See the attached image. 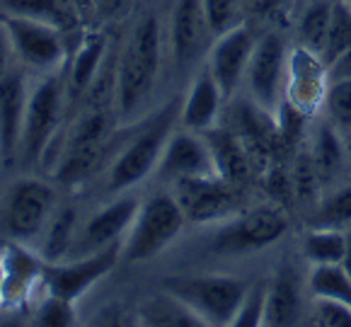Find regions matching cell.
<instances>
[{
    "mask_svg": "<svg viewBox=\"0 0 351 327\" xmlns=\"http://www.w3.org/2000/svg\"><path fill=\"white\" fill-rule=\"evenodd\" d=\"M162 32L155 15H143L121 49L114 71V97L121 119H131L143 109L160 73Z\"/></svg>",
    "mask_w": 351,
    "mask_h": 327,
    "instance_id": "obj_1",
    "label": "cell"
},
{
    "mask_svg": "<svg viewBox=\"0 0 351 327\" xmlns=\"http://www.w3.org/2000/svg\"><path fill=\"white\" fill-rule=\"evenodd\" d=\"M162 289L180 298L202 325H232L245 301L250 284L238 276L226 274H194L167 276Z\"/></svg>",
    "mask_w": 351,
    "mask_h": 327,
    "instance_id": "obj_2",
    "label": "cell"
},
{
    "mask_svg": "<svg viewBox=\"0 0 351 327\" xmlns=\"http://www.w3.org/2000/svg\"><path fill=\"white\" fill-rule=\"evenodd\" d=\"M180 117L177 102H167L155 117H150L138 134L129 141L114 158L107 172V187L112 192H124L158 170L167 141L175 134V119Z\"/></svg>",
    "mask_w": 351,
    "mask_h": 327,
    "instance_id": "obj_3",
    "label": "cell"
},
{
    "mask_svg": "<svg viewBox=\"0 0 351 327\" xmlns=\"http://www.w3.org/2000/svg\"><path fill=\"white\" fill-rule=\"evenodd\" d=\"M66 80L58 71L47 73L34 88L29 90L25 112V126H22V141L17 158L22 160L25 170L36 167L47 156L51 138L61 124L63 99H66Z\"/></svg>",
    "mask_w": 351,
    "mask_h": 327,
    "instance_id": "obj_4",
    "label": "cell"
},
{
    "mask_svg": "<svg viewBox=\"0 0 351 327\" xmlns=\"http://www.w3.org/2000/svg\"><path fill=\"white\" fill-rule=\"evenodd\" d=\"M186 216L175 194H153L141 204L129 235L124 240V257L129 262L153 260L182 233Z\"/></svg>",
    "mask_w": 351,
    "mask_h": 327,
    "instance_id": "obj_5",
    "label": "cell"
},
{
    "mask_svg": "<svg viewBox=\"0 0 351 327\" xmlns=\"http://www.w3.org/2000/svg\"><path fill=\"white\" fill-rule=\"evenodd\" d=\"M289 228V218L274 204L254 206L228 218L211 238V247L218 254H247L274 245Z\"/></svg>",
    "mask_w": 351,
    "mask_h": 327,
    "instance_id": "obj_6",
    "label": "cell"
},
{
    "mask_svg": "<svg viewBox=\"0 0 351 327\" xmlns=\"http://www.w3.org/2000/svg\"><path fill=\"white\" fill-rule=\"evenodd\" d=\"M53 213H56V192L51 184L34 177H22L8 194L5 228L15 243L32 245L44 238V230Z\"/></svg>",
    "mask_w": 351,
    "mask_h": 327,
    "instance_id": "obj_7",
    "label": "cell"
},
{
    "mask_svg": "<svg viewBox=\"0 0 351 327\" xmlns=\"http://www.w3.org/2000/svg\"><path fill=\"white\" fill-rule=\"evenodd\" d=\"M0 20L5 22L8 34H10L15 56L34 71L51 73L58 71L66 61V32L56 25H49L32 17L8 15L0 12Z\"/></svg>",
    "mask_w": 351,
    "mask_h": 327,
    "instance_id": "obj_8",
    "label": "cell"
},
{
    "mask_svg": "<svg viewBox=\"0 0 351 327\" xmlns=\"http://www.w3.org/2000/svg\"><path fill=\"white\" fill-rule=\"evenodd\" d=\"M121 254H124V243H112L83 257H71V260L53 262V265L47 262L42 286L47 289V293L75 303L90 286H95L114 269Z\"/></svg>",
    "mask_w": 351,
    "mask_h": 327,
    "instance_id": "obj_9",
    "label": "cell"
},
{
    "mask_svg": "<svg viewBox=\"0 0 351 327\" xmlns=\"http://www.w3.org/2000/svg\"><path fill=\"white\" fill-rule=\"evenodd\" d=\"M286 66H289V53L284 39L274 32L259 36L250 56L245 80L254 104L264 114H274L284 99L281 95L286 85Z\"/></svg>",
    "mask_w": 351,
    "mask_h": 327,
    "instance_id": "obj_10",
    "label": "cell"
},
{
    "mask_svg": "<svg viewBox=\"0 0 351 327\" xmlns=\"http://www.w3.org/2000/svg\"><path fill=\"white\" fill-rule=\"evenodd\" d=\"M175 199L180 202L186 221L191 223H213L223 221L238 206L235 184L223 180L221 175L208 177H184L172 182Z\"/></svg>",
    "mask_w": 351,
    "mask_h": 327,
    "instance_id": "obj_11",
    "label": "cell"
},
{
    "mask_svg": "<svg viewBox=\"0 0 351 327\" xmlns=\"http://www.w3.org/2000/svg\"><path fill=\"white\" fill-rule=\"evenodd\" d=\"M327 88H330V68L320 53L305 47L293 49L289 56V66H286V102L310 117L320 109V104H325Z\"/></svg>",
    "mask_w": 351,
    "mask_h": 327,
    "instance_id": "obj_12",
    "label": "cell"
},
{
    "mask_svg": "<svg viewBox=\"0 0 351 327\" xmlns=\"http://www.w3.org/2000/svg\"><path fill=\"white\" fill-rule=\"evenodd\" d=\"M141 208L138 197L126 194V197L114 199L104 208H99L83 228L77 230L75 243H73L71 257H83V254L97 252L112 243H121L126 233L134 226V218ZM68 257V260H71Z\"/></svg>",
    "mask_w": 351,
    "mask_h": 327,
    "instance_id": "obj_13",
    "label": "cell"
},
{
    "mask_svg": "<svg viewBox=\"0 0 351 327\" xmlns=\"http://www.w3.org/2000/svg\"><path fill=\"white\" fill-rule=\"evenodd\" d=\"M218 175L216 160L208 148V141L197 131H180L167 141L162 158L158 162V177L165 182H177L184 177Z\"/></svg>",
    "mask_w": 351,
    "mask_h": 327,
    "instance_id": "obj_14",
    "label": "cell"
},
{
    "mask_svg": "<svg viewBox=\"0 0 351 327\" xmlns=\"http://www.w3.org/2000/svg\"><path fill=\"white\" fill-rule=\"evenodd\" d=\"M252 49L254 39L245 25L232 27L216 36V42L208 51V71L226 97H230L238 90L240 80L245 78Z\"/></svg>",
    "mask_w": 351,
    "mask_h": 327,
    "instance_id": "obj_15",
    "label": "cell"
},
{
    "mask_svg": "<svg viewBox=\"0 0 351 327\" xmlns=\"http://www.w3.org/2000/svg\"><path fill=\"white\" fill-rule=\"evenodd\" d=\"M27 99L29 90L25 73L20 68H10V73L0 80V156L5 162L20 153Z\"/></svg>",
    "mask_w": 351,
    "mask_h": 327,
    "instance_id": "obj_16",
    "label": "cell"
},
{
    "mask_svg": "<svg viewBox=\"0 0 351 327\" xmlns=\"http://www.w3.org/2000/svg\"><path fill=\"white\" fill-rule=\"evenodd\" d=\"M0 257H3V265H5V296H3V308H15L20 303L29 301L32 289L42 286L47 262L42 260V254L36 257L22 243H12L8 247H3Z\"/></svg>",
    "mask_w": 351,
    "mask_h": 327,
    "instance_id": "obj_17",
    "label": "cell"
},
{
    "mask_svg": "<svg viewBox=\"0 0 351 327\" xmlns=\"http://www.w3.org/2000/svg\"><path fill=\"white\" fill-rule=\"evenodd\" d=\"M223 99H226V95L218 88L216 78H213L206 66L197 78L191 80L189 90H186V97L180 104L182 126L186 131H197V134L213 129L218 114H221Z\"/></svg>",
    "mask_w": 351,
    "mask_h": 327,
    "instance_id": "obj_18",
    "label": "cell"
},
{
    "mask_svg": "<svg viewBox=\"0 0 351 327\" xmlns=\"http://www.w3.org/2000/svg\"><path fill=\"white\" fill-rule=\"evenodd\" d=\"M211 27L204 15L202 0H180L172 12V51L177 63H189L204 51L208 44Z\"/></svg>",
    "mask_w": 351,
    "mask_h": 327,
    "instance_id": "obj_19",
    "label": "cell"
},
{
    "mask_svg": "<svg viewBox=\"0 0 351 327\" xmlns=\"http://www.w3.org/2000/svg\"><path fill=\"white\" fill-rule=\"evenodd\" d=\"M107 51V36L104 34H85L73 51V61L68 68L66 88L71 97H83L97 80V73L102 68V58Z\"/></svg>",
    "mask_w": 351,
    "mask_h": 327,
    "instance_id": "obj_20",
    "label": "cell"
},
{
    "mask_svg": "<svg viewBox=\"0 0 351 327\" xmlns=\"http://www.w3.org/2000/svg\"><path fill=\"white\" fill-rule=\"evenodd\" d=\"M0 12L49 22L66 34H73L83 22V15L73 0H0Z\"/></svg>",
    "mask_w": 351,
    "mask_h": 327,
    "instance_id": "obj_21",
    "label": "cell"
},
{
    "mask_svg": "<svg viewBox=\"0 0 351 327\" xmlns=\"http://www.w3.org/2000/svg\"><path fill=\"white\" fill-rule=\"evenodd\" d=\"M204 138L208 141V148H211L213 160H216V170L223 180L232 182V184L247 180L250 153L238 136H232L230 131H223L213 126V129L204 131Z\"/></svg>",
    "mask_w": 351,
    "mask_h": 327,
    "instance_id": "obj_22",
    "label": "cell"
},
{
    "mask_svg": "<svg viewBox=\"0 0 351 327\" xmlns=\"http://www.w3.org/2000/svg\"><path fill=\"white\" fill-rule=\"evenodd\" d=\"M300 317V291L291 271H279L269 281L264 325H293Z\"/></svg>",
    "mask_w": 351,
    "mask_h": 327,
    "instance_id": "obj_23",
    "label": "cell"
},
{
    "mask_svg": "<svg viewBox=\"0 0 351 327\" xmlns=\"http://www.w3.org/2000/svg\"><path fill=\"white\" fill-rule=\"evenodd\" d=\"M77 235V211L75 208H61L53 213V218L49 221L47 230L42 238V260L53 265V262H63L71 257L73 243Z\"/></svg>",
    "mask_w": 351,
    "mask_h": 327,
    "instance_id": "obj_24",
    "label": "cell"
},
{
    "mask_svg": "<svg viewBox=\"0 0 351 327\" xmlns=\"http://www.w3.org/2000/svg\"><path fill=\"white\" fill-rule=\"evenodd\" d=\"M136 322L150 327H184V325H202L199 317L172 293L162 291L160 296H153L141 303Z\"/></svg>",
    "mask_w": 351,
    "mask_h": 327,
    "instance_id": "obj_25",
    "label": "cell"
},
{
    "mask_svg": "<svg viewBox=\"0 0 351 327\" xmlns=\"http://www.w3.org/2000/svg\"><path fill=\"white\" fill-rule=\"evenodd\" d=\"M349 233L341 228H310L303 238V254L310 265H341Z\"/></svg>",
    "mask_w": 351,
    "mask_h": 327,
    "instance_id": "obj_26",
    "label": "cell"
},
{
    "mask_svg": "<svg viewBox=\"0 0 351 327\" xmlns=\"http://www.w3.org/2000/svg\"><path fill=\"white\" fill-rule=\"evenodd\" d=\"M332 5H335V0H310L298 17L300 44L320 56L327 42V32H330Z\"/></svg>",
    "mask_w": 351,
    "mask_h": 327,
    "instance_id": "obj_27",
    "label": "cell"
},
{
    "mask_svg": "<svg viewBox=\"0 0 351 327\" xmlns=\"http://www.w3.org/2000/svg\"><path fill=\"white\" fill-rule=\"evenodd\" d=\"M308 286L315 298H330L351 308V276L341 265H315L310 269Z\"/></svg>",
    "mask_w": 351,
    "mask_h": 327,
    "instance_id": "obj_28",
    "label": "cell"
},
{
    "mask_svg": "<svg viewBox=\"0 0 351 327\" xmlns=\"http://www.w3.org/2000/svg\"><path fill=\"white\" fill-rule=\"evenodd\" d=\"M346 51H351V5H346L344 0H335L330 32H327L325 49H322V61L330 66L337 56Z\"/></svg>",
    "mask_w": 351,
    "mask_h": 327,
    "instance_id": "obj_29",
    "label": "cell"
},
{
    "mask_svg": "<svg viewBox=\"0 0 351 327\" xmlns=\"http://www.w3.org/2000/svg\"><path fill=\"white\" fill-rule=\"evenodd\" d=\"M346 223H351V187H341L325 197L308 218L310 228H344Z\"/></svg>",
    "mask_w": 351,
    "mask_h": 327,
    "instance_id": "obj_30",
    "label": "cell"
},
{
    "mask_svg": "<svg viewBox=\"0 0 351 327\" xmlns=\"http://www.w3.org/2000/svg\"><path fill=\"white\" fill-rule=\"evenodd\" d=\"M202 8H204V15H206V22H208V27H211L213 36L243 25V22H240L243 0H202Z\"/></svg>",
    "mask_w": 351,
    "mask_h": 327,
    "instance_id": "obj_31",
    "label": "cell"
},
{
    "mask_svg": "<svg viewBox=\"0 0 351 327\" xmlns=\"http://www.w3.org/2000/svg\"><path fill=\"white\" fill-rule=\"evenodd\" d=\"M325 104L335 124L351 129V78L330 80Z\"/></svg>",
    "mask_w": 351,
    "mask_h": 327,
    "instance_id": "obj_32",
    "label": "cell"
},
{
    "mask_svg": "<svg viewBox=\"0 0 351 327\" xmlns=\"http://www.w3.org/2000/svg\"><path fill=\"white\" fill-rule=\"evenodd\" d=\"M313 162H315L320 175L337 170V165L341 162V143L330 126H320L317 129L315 148H313Z\"/></svg>",
    "mask_w": 351,
    "mask_h": 327,
    "instance_id": "obj_33",
    "label": "cell"
},
{
    "mask_svg": "<svg viewBox=\"0 0 351 327\" xmlns=\"http://www.w3.org/2000/svg\"><path fill=\"white\" fill-rule=\"evenodd\" d=\"M34 325H49V327H63V325H73L75 315H73V301H66L61 296H53L47 293L39 308H36V315L32 317Z\"/></svg>",
    "mask_w": 351,
    "mask_h": 327,
    "instance_id": "obj_34",
    "label": "cell"
},
{
    "mask_svg": "<svg viewBox=\"0 0 351 327\" xmlns=\"http://www.w3.org/2000/svg\"><path fill=\"white\" fill-rule=\"evenodd\" d=\"M267 289L269 281H257V284H250L247 293H245V301L240 306L238 315L232 325H264V306H267Z\"/></svg>",
    "mask_w": 351,
    "mask_h": 327,
    "instance_id": "obj_35",
    "label": "cell"
},
{
    "mask_svg": "<svg viewBox=\"0 0 351 327\" xmlns=\"http://www.w3.org/2000/svg\"><path fill=\"white\" fill-rule=\"evenodd\" d=\"M322 327H351V308L330 298H315V317Z\"/></svg>",
    "mask_w": 351,
    "mask_h": 327,
    "instance_id": "obj_36",
    "label": "cell"
},
{
    "mask_svg": "<svg viewBox=\"0 0 351 327\" xmlns=\"http://www.w3.org/2000/svg\"><path fill=\"white\" fill-rule=\"evenodd\" d=\"M12 56H15V49H12L10 34H8L5 22L0 20V80L5 78L12 68Z\"/></svg>",
    "mask_w": 351,
    "mask_h": 327,
    "instance_id": "obj_37",
    "label": "cell"
},
{
    "mask_svg": "<svg viewBox=\"0 0 351 327\" xmlns=\"http://www.w3.org/2000/svg\"><path fill=\"white\" fill-rule=\"evenodd\" d=\"M126 3H129V0H93V10L97 12L99 17H107L109 20V17L121 15Z\"/></svg>",
    "mask_w": 351,
    "mask_h": 327,
    "instance_id": "obj_38",
    "label": "cell"
},
{
    "mask_svg": "<svg viewBox=\"0 0 351 327\" xmlns=\"http://www.w3.org/2000/svg\"><path fill=\"white\" fill-rule=\"evenodd\" d=\"M327 68H330V80H335V78H351V51L337 56Z\"/></svg>",
    "mask_w": 351,
    "mask_h": 327,
    "instance_id": "obj_39",
    "label": "cell"
},
{
    "mask_svg": "<svg viewBox=\"0 0 351 327\" xmlns=\"http://www.w3.org/2000/svg\"><path fill=\"white\" fill-rule=\"evenodd\" d=\"M250 5H252L254 12H262V15H274L281 5H284L286 0H247Z\"/></svg>",
    "mask_w": 351,
    "mask_h": 327,
    "instance_id": "obj_40",
    "label": "cell"
},
{
    "mask_svg": "<svg viewBox=\"0 0 351 327\" xmlns=\"http://www.w3.org/2000/svg\"><path fill=\"white\" fill-rule=\"evenodd\" d=\"M75 3V8L80 10V15H88V12H93V0H73Z\"/></svg>",
    "mask_w": 351,
    "mask_h": 327,
    "instance_id": "obj_41",
    "label": "cell"
},
{
    "mask_svg": "<svg viewBox=\"0 0 351 327\" xmlns=\"http://www.w3.org/2000/svg\"><path fill=\"white\" fill-rule=\"evenodd\" d=\"M3 296H5V265L0 257V308H3Z\"/></svg>",
    "mask_w": 351,
    "mask_h": 327,
    "instance_id": "obj_42",
    "label": "cell"
},
{
    "mask_svg": "<svg viewBox=\"0 0 351 327\" xmlns=\"http://www.w3.org/2000/svg\"><path fill=\"white\" fill-rule=\"evenodd\" d=\"M341 267H344L346 274L351 276V233H349V245H346V254H344V262H341Z\"/></svg>",
    "mask_w": 351,
    "mask_h": 327,
    "instance_id": "obj_43",
    "label": "cell"
},
{
    "mask_svg": "<svg viewBox=\"0 0 351 327\" xmlns=\"http://www.w3.org/2000/svg\"><path fill=\"white\" fill-rule=\"evenodd\" d=\"M344 3H346V5H351V0H344Z\"/></svg>",
    "mask_w": 351,
    "mask_h": 327,
    "instance_id": "obj_44",
    "label": "cell"
}]
</instances>
